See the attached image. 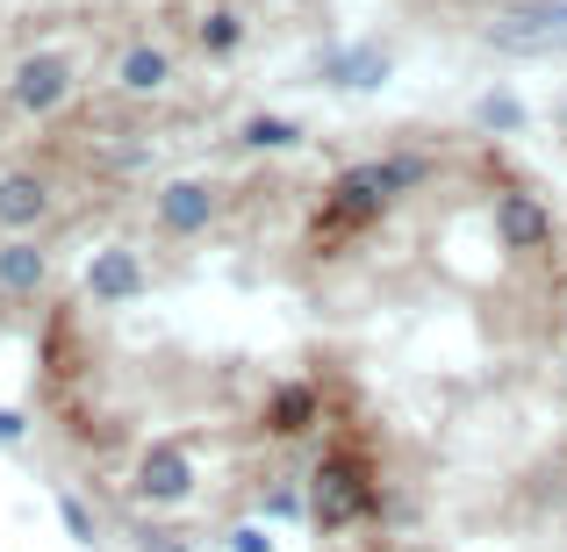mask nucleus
Listing matches in <instances>:
<instances>
[{
	"label": "nucleus",
	"instance_id": "nucleus-14",
	"mask_svg": "<svg viewBox=\"0 0 567 552\" xmlns=\"http://www.w3.org/2000/svg\"><path fill=\"white\" fill-rule=\"evenodd\" d=\"M295 137H302L295 123H274V115H259V123H245V137H237V144H251V152H280V144H295Z\"/></svg>",
	"mask_w": 567,
	"mask_h": 552
},
{
	"label": "nucleus",
	"instance_id": "nucleus-11",
	"mask_svg": "<svg viewBox=\"0 0 567 552\" xmlns=\"http://www.w3.org/2000/svg\"><path fill=\"white\" fill-rule=\"evenodd\" d=\"M388 80V51L381 43H352L346 58H331V86H381Z\"/></svg>",
	"mask_w": 567,
	"mask_h": 552
},
{
	"label": "nucleus",
	"instance_id": "nucleus-4",
	"mask_svg": "<svg viewBox=\"0 0 567 552\" xmlns=\"http://www.w3.org/2000/svg\"><path fill=\"white\" fill-rule=\"evenodd\" d=\"M496 237H503V251H539L546 237H554L539 194H503L496 201Z\"/></svg>",
	"mask_w": 567,
	"mask_h": 552
},
{
	"label": "nucleus",
	"instance_id": "nucleus-3",
	"mask_svg": "<svg viewBox=\"0 0 567 552\" xmlns=\"http://www.w3.org/2000/svg\"><path fill=\"white\" fill-rule=\"evenodd\" d=\"M65 94H72V65L58 51L22 58V65H14V80H8V101L22 115H58V108H65Z\"/></svg>",
	"mask_w": 567,
	"mask_h": 552
},
{
	"label": "nucleus",
	"instance_id": "nucleus-12",
	"mask_svg": "<svg viewBox=\"0 0 567 552\" xmlns=\"http://www.w3.org/2000/svg\"><path fill=\"white\" fill-rule=\"evenodd\" d=\"M309 416H317V395H309V387H280L274 409H266V430L288 438V430H309Z\"/></svg>",
	"mask_w": 567,
	"mask_h": 552
},
{
	"label": "nucleus",
	"instance_id": "nucleus-13",
	"mask_svg": "<svg viewBox=\"0 0 567 552\" xmlns=\"http://www.w3.org/2000/svg\"><path fill=\"white\" fill-rule=\"evenodd\" d=\"M237 43H245V22H237L230 8H216V14H202V51L208 58H230Z\"/></svg>",
	"mask_w": 567,
	"mask_h": 552
},
{
	"label": "nucleus",
	"instance_id": "nucleus-2",
	"mask_svg": "<svg viewBox=\"0 0 567 552\" xmlns=\"http://www.w3.org/2000/svg\"><path fill=\"white\" fill-rule=\"evenodd\" d=\"M367 502H374V488H367V467H352L346 452H331L317 467V481H309V510H317L323 531H346L367 517Z\"/></svg>",
	"mask_w": 567,
	"mask_h": 552
},
{
	"label": "nucleus",
	"instance_id": "nucleus-5",
	"mask_svg": "<svg viewBox=\"0 0 567 552\" xmlns=\"http://www.w3.org/2000/svg\"><path fill=\"white\" fill-rule=\"evenodd\" d=\"M137 288H144L137 251H101V259L86 265V294H94V302H130Z\"/></svg>",
	"mask_w": 567,
	"mask_h": 552
},
{
	"label": "nucleus",
	"instance_id": "nucleus-8",
	"mask_svg": "<svg viewBox=\"0 0 567 552\" xmlns=\"http://www.w3.org/2000/svg\"><path fill=\"white\" fill-rule=\"evenodd\" d=\"M115 80H123V94H158V86L173 80V58L158 51V43H130L123 65H115Z\"/></svg>",
	"mask_w": 567,
	"mask_h": 552
},
{
	"label": "nucleus",
	"instance_id": "nucleus-10",
	"mask_svg": "<svg viewBox=\"0 0 567 552\" xmlns=\"http://www.w3.org/2000/svg\"><path fill=\"white\" fill-rule=\"evenodd\" d=\"M137 496L144 502H181L187 496V459L181 452H152L137 467Z\"/></svg>",
	"mask_w": 567,
	"mask_h": 552
},
{
	"label": "nucleus",
	"instance_id": "nucleus-16",
	"mask_svg": "<svg viewBox=\"0 0 567 552\" xmlns=\"http://www.w3.org/2000/svg\"><path fill=\"white\" fill-rule=\"evenodd\" d=\"M230 552H274V545H266V531H237Z\"/></svg>",
	"mask_w": 567,
	"mask_h": 552
},
{
	"label": "nucleus",
	"instance_id": "nucleus-18",
	"mask_svg": "<svg viewBox=\"0 0 567 552\" xmlns=\"http://www.w3.org/2000/svg\"><path fill=\"white\" fill-rule=\"evenodd\" d=\"M144 545H152V552H187V545H166V539H144Z\"/></svg>",
	"mask_w": 567,
	"mask_h": 552
},
{
	"label": "nucleus",
	"instance_id": "nucleus-6",
	"mask_svg": "<svg viewBox=\"0 0 567 552\" xmlns=\"http://www.w3.org/2000/svg\"><path fill=\"white\" fill-rule=\"evenodd\" d=\"M208 216H216V194H208L202 180H181V187L158 194V222H166V230H181V237L208 230Z\"/></svg>",
	"mask_w": 567,
	"mask_h": 552
},
{
	"label": "nucleus",
	"instance_id": "nucleus-15",
	"mask_svg": "<svg viewBox=\"0 0 567 552\" xmlns=\"http://www.w3.org/2000/svg\"><path fill=\"white\" fill-rule=\"evenodd\" d=\"M482 123H488V129H517V123H525V108H517L511 94H488V101H482Z\"/></svg>",
	"mask_w": 567,
	"mask_h": 552
},
{
	"label": "nucleus",
	"instance_id": "nucleus-7",
	"mask_svg": "<svg viewBox=\"0 0 567 552\" xmlns=\"http://www.w3.org/2000/svg\"><path fill=\"white\" fill-rule=\"evenodd\" d=\"M51 216V194H43V180H29V173H8L0 180V222L8 230H29V222Z\"/></svg>",
	"mask_w": 567,
	"mask_h": 552
},
{
	"label": "nucleus",
	"instance_id": "nucleus-17",
	"mask_svg": "<svg viewBox=\"0 0 567 552\" xmlns=\"http://www.w3.org/2000/svg\"><path fill=\"white\" fill-rule=\"evenodd\" d=\"M0 438H8V445L22 438V416H0Z\"/></svg>",
	"mask_w": 567,
	"mask_h": 552
},
{
	"label": "nucleus",
	"instance_id": "nucleus-1",
	"mask_svg": "<svg viewBox=\"0 0 567 552\" xmlns=\"http://www.w3.org/2000/svg\"><path fill=\"white\" fill-rule=\"evenodd\" d=\"M424 180V158H374V166H352L331 180V208H323V237L338 230H367L381 208H395V194H410Z\"/></svg>",
	"mask_w": 567,
	"mask_h": 552
},
{
	"label": "nucleus",
	"instance_id": "nucleus-9",
	"mask_svg": "<svg viewBox=\"0 0 567 552\" xmlns=\"http://www.w3.org/2000/svg\"><path fill=\"white\" fill-rule=\"evenodd\" d=\"M43 273H51V265H43V251L29 244V237H8V244H0V288L8 294H37Z\"/></svg>",
	"mask_w": 567,
	"mask_h": 552
}]
</instances>
